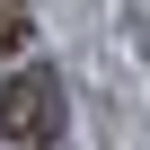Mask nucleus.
Returning a JSON list of instances; mask_svg holds the SVG:
<instances>
[{"mask_svg": "<svg viewBox=\"0 0 150 150\" xmlns=\"http://www.w3.org/2000/svg\"><path fill=\"white\" fill-rule=\"evenodd\" d=\"M27 44H35V9H27V0H0V62L27 53Z\"/></svg>", "mask_w": 150, "mask_h": 150, "instance_id": "2", "label": "nucleus"}, {"mask_svg": "<svg viewBox=\"0 0 150 150\" xmlns=\"http://www.w3.org/2000/svg\"><path fill=\"white\" fill-rule=\"evenodd\" d=\"M0 141H9V150H53L62 141V80H53V71L0 80Z\"/></svg>", "mask_w": 150, "mask_h": 150, "instance_id": "1", "label": "nucleus"}]
</instances>
